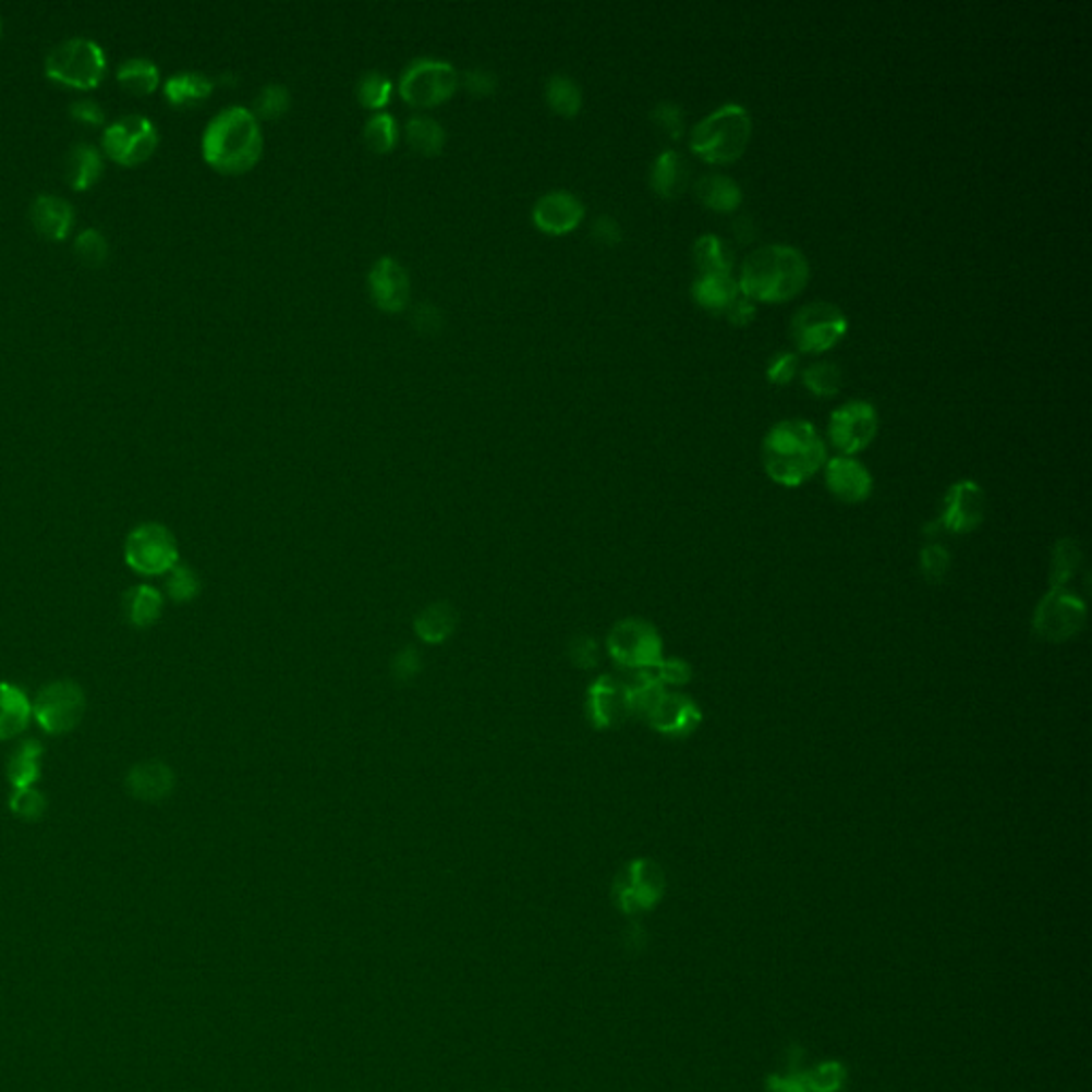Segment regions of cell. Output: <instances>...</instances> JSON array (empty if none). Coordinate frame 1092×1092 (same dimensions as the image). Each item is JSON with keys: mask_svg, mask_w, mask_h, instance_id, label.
Instances as JSON below:
<instances>
[{"mask_svg": "<svg viewBox=\"0 0 1092 1092\" xmlns=\"http://www.w3.org/2000/svg\"><path fill=\"white\" fill-rule=\"evenodd\" d=\"M828 461V450L815 425L786 418L771 427L762 442V463L768 478L781 487H800Z\"/></svg>", "mask_w": 1092, "mask_h": 1092, "instance_id": "6da1fadb", "label": "cell"}, {"mask_svg": "<svg viewBox=\"0 0 1092 1092\" xmlns=\"http://www.w3.org/2000/svg\"><path fill=\"white\" fill-rule=\"evenodd\" d=\"M811 276L809 263L800 250L771 244L753 250L737 280L741 295L762 303H784L798 298Z\"/></svg>", "mask_w": 1092, "mask_h": 1092, "instance_id": "7a4b0ae2", "label": "cell"}, {"mask_svg": "<svg viewBox=\"0 0 1092 1092\" xmlns=\"http://www.w3.org/2000/svg\"><path fill=\"white\" fill-rule=\"evenodd\" d=\"M201 149L203 158L218 171L244 173L263 154L260 122L248 107H225L207 122Z\"/></svg>", "mask_w": 1092, "mask_h": 1092, "instance_id": "3957f363", "label": "cell"}, {"mask_svg": "<svg viewBox=\"0 0 1092 1092\" xmlns=\"http://www.w3.org/2000/svg\"><path fill=\"white\" fill-rule=\"evenodd\" d=\"M753 122L743 105L726 102L702 118L690 135V149L708 165H730L745 154Z\"/></svg>", "mask_w": 1092, "mask_h": 1092, "instance_id": "277c9868", "label": "cell"}, {"mask_svg": "<svg viewBox=\"0 0 1092 1092\" xmlns=\"http://www.w3.org/2000/svg\"><path fill=\"white\" fill-rule=\"evenodd\" d=\"M107 69V56L99 41L75 35L58 41L46 56V73L51 80L75 88H95Z\"/></svg>", "mask_w": 1092, "mask_h": 1092, "instance_id": "5b68a950", "label": "cell"}, {"mask_svg": "<svg viewBox=\"0 0 1092 1092\" xmlns=\"http://www.w3.org/2000/svg\"><path fill=\"white\" fill-rule=\"evenodd\" d=\"M847 327V316L839 305L811 301L796 310L790 320V338L800 352L822 354L841 344Z\"/></svg>", "mask_w": 1092, "mask_h": 1092, "instance_id": "8992f818", "label": "cell"}, {"mask_svg": "<svg viewBox=\"0 0 1092 1092\" xmlns=\"http://www.w3.org/2000/svg\"><path fill=\"white\" fill-rule=\"evenodd\" d=\"M459 73L440 58H416L399 77V95L414 107H436L454 95Z\"/></svg>", "mask_w": 1092, "mask_h": 1092, "instance_id": "52a82bcc", "label": "cell"}, {"mask_svg": "<svg viewBox=\"0 0 1092 1092\" xmlns=\"http://www.w3.org/2000/svg\"><path fill=\"white\" fill-rule=\"evenodd\" d=\"M606 648L619 666L632 672L651 668L664 657L662 634L651 621L639 617L615 623L606 639Z\"/></svg>", "mask_w": 1092, "mask_h": 1092, "instance_id": "ba28073f", "label": "cell"}, {"mask_svg": "<svg viewBox=\"0 0 1092 1092\" xmlns=\"http://www.w3.org/2000/svg\"><path fill=\"white\" fill-rule=\"evenodd\" d=\"M666 893V875L662 866L648 858L628 862L612 884L615 905L628 913L651 911Z\"/></svg>", "mask_w": 1092, "mask_h": 1092, "instance_id": "9c48e42d", "label": "cell"}, {"mask_svg": "<svg viewBox=\"0 0 1092 1092\" xmlns=\"http://www.w3.org/2000/svg\"><path fill=\"white\" fill-rule=\"evenodd\" d=\"M1087 604L1076 592L1049 590L1035 608L1033 632L1047 643H1067L1082 632Z\"/></svg>", "mask_w": 1092, "mask_h": 1092, "instance_id": "30bf717a", "label": "cell"}, {"mask_svg": "<svg viewBox=\"0 0 1092 1092\" xmlns=\"http://www.w3.org/2000/svg\"><path fill=\"white\" fill-rule=\"evenodd\" d=\"M86 715V694L73 681H53L33 702V717L48 735H66Z\"/></svg>", "mask_w": 1092, "mask_h": 1092, "instance_id": "8fae6325", "label": "cell"}, {"mask_svg": "<svg viewBox=\"0 0 1092 1092\" xmlns=\"http://www.w3.org/2000/svg\"><path fill=\"white\" fill-rule=\"evenodd\" d=\"M124 557L137 574L156 577L171 572L178 566V545L165 525L144 523L129 534Z\"/></svg>", "mask_w": 1092, "mask_h": 1092, "instance_id": "7c38bea8", "label": "cell"}, {"mask_svg": "<svg viewBox=\"0 0 1092 1092\" xmlns=\"http://www.w3.org/2000/svg\"><path fill=\"white\" fill-rule=\"evenodd\" d=\"M879 429V416L873 403L851 399L841 403L828 421V440L841 454L853 457L869 447Z\"/></svg>", "mask_w": 1092, "mask_h": 1092, "instance_id": "4fadbf2b", "label": "cell"}, {"mask_svg": "<svg viewBox=\"0 0 1092 1092\" xmlns=\"http://www.w3.org/2000/svg\"><path fill=\"white\" fill-rule=\"evenodd\" d=\"M158 146V129L144 113H126L109 122L102 131L105 151L124 162L135 165L146 160Z\"/></svg>", "mask_w": 1092, "mask_h": 1092, "instance_id": "5bb4252c", "label": "cell"}, {"mask_svg": "<svg viewBox=\"0 0 1092 1092\" xmlns=\"http://www.w3.org/2000/svg\"><path fill=\"white\" fill-rule=\"evenodd\" d=\"M986 517V494L975 481L954 483L944 497L937 525L951 534L975 532Z\"/></svg>", "mask_w": 1092, "mask_h": 1092, "instance_id": "9a60e30c", "label": "cell"}, {"mask_svg": "<svg viewBox=\"0 0 1092 1092\" xmlns=\"http://www.w3.org/2000/svg\"><path fill=\"white\" fill-rule=\"evenodd\" d=\"M702 708L694 697L666 690L645 721L655 732L668 739H688L702 726Z\"/></svg>", "mask_w": 1092, "mask_h": 1092, "instance_id": "2e32d148", "label": "cell"}, {"mask_svg": "<svg viewBox=\"0 0 1092 1092\" xmlns=\"http://www.w3.org/2000/svg\"><path fill=\"white\" fill-rule=\"evenodd\" d=\"M824 481L830 496L844 503H860L873 494V476L856 457L837 454L824 465Z\"/></svg>", "mask_w": 1092, "mask_h": 1092, "instance_id": "e0dca14e", "label": "cell"}, {"mask_svg": "<svg viewBox=\"0 0 1092 1092\" xmlns=\"http://www.w3.org/2000/svg\"><path fill=\"white\" fill-rule=\"evenodd\" d=\"M585 218V205L570 191H548L532 207L534 225L548 235H566Z\"/></svg>", "mask_w": 1092, "mask_h": 1092, "instance_id": "ac0fdd59", "label": "cell"}, {"mask_svg": "<svg viewBox=\"0 0 1092 1092\" xmlns=\"http://www.w3.org/2000/svg\"><path fill=\"white\" fill-rule=\"evenodd\" d=\"M587 713H590V719L596 728L621 726L628 717H632L628 683L617 679V677H610V675L599 677L590 688Z\"/></svg>", "mask_w": 1092, "mask_h": 1092, "instance_id": "d6986e66", "label": "cell"}, {"mask_svg": "<svg viewBox=\"0 0 1092 1092\" xmlns=\"http://www.w3.org/2000/svg\"><path fill=\"white\" fill-rule=\"evenodd\" d=\"M372 301L385 312H401L410 301V276L393 256H380L367 276Z\"/></svg>", "mask_w": 1092, "mask_h": 1092, "instance_id": "ffe728a7", "label": "cell"}, {"mask_svg": "<svg viewBox=\"0 0 1092 1092\" xmlns=\"http://www.w3.org/2000/svg\"><path fill=\"white\" fill-rule=\"evenodd\" d=\"M31 220L46 238L64 240L73 227L75 209L60 195L39 193L31 201Z\"/></svg>", "mask_w": 1092, "mask_h": 1092, "instance_id": "44dd1931", "label": "cell"}, {"mask_svg": "<svg viewBox=\"0 0 1092 1092\" xmlns=\"http://www.w3.org/2000/svg\"><path fill=\"white\" fill-rule=\"evenodd\" d=\"M173 788H175V775L160 760L139 762L126 775V790L131 792V796L146 800V802H156V800L167 798L173 792Z\"/></svg>", "mask_w": 1092, "mask_h": 1092, "instance_id": "7402d4cb", "label": "cell"}, {"mask_svg": "<svg viewBox=\"0 0 1092 1092\" xmlns=\"http://www.w3.org/2000/svg\"><path fill=\"white\" fill-rule=\"evenodd\" d=\"M648 182L659 197L677 199L690 184V167L675 149H666L653 160Z\"/></svg>", "mask_w": 1092, "mask_h": 1092, "instance_id": "603a6c76", "label": "cell"}, {"mask_svg": "<svg viewBox=\"0 0 1092 1092\" xmlns=\"http://www.w3.org/2000/svg\"><path fill=\"white\" fill-rule=\"evenodd\" d=\"M741 295L732 274H695L692 298L702 310L724 314Z\"/></svg>", "mask_w": 1092, "mask_h": 1092, "instance_id": "cb8c5ba5", "label": "cell"}, {"mask_svg": "<svg viewBox=\"0 0 1092 1092\" xmlns=\"http://www.w3.org/2000/svg\"><path fill=\"white\" fill-rule=\"evenodd\" d=\"M33 719V702L17 685L0 681V741L22 735Z\"/></svg>", "mask_w": 1092, "mask_h": 1092, "instance_id": "d4e9b609", "label": "cell"}, {"mask_svg": "<svg viewBox=\"0 0 1092 1092\" xmlns=\"http://www.w3.org/2000/svg\"><path fill=\"white\" fill-rule=\"evenodd\" d=\"M697 201L719 214H730L743 203V191L737 180L721 173H706L694 184Z\"/></svg>", "mask_w": 1092, "mask_h": 1092, "instance_id": "484cf974", "label": "cell"}, {"mask_svg": "<svg viewBox=\"0 0 1092 1092\" xmlns=\"http://www.w3.org/2000/svg\"><path fill=\"white\" fill-rule=\"evenodd\" d=\"M102 173V158L99 149L88 142H75L64 156V175L73 189L93 186Z\"/></svg>", "mask_w": 1092, "mask_h": 1092, "instance_id": "4316f807", "label": "cell"}, {"mask_svg": "<svg viewBox=\"0 0 1092 1092\" xmlns=\"http://www.w3.org/2000/svg\"><path fill=\"white\" fill-rule=\"evenodd\" d=\"M457 628V610L452 604L438 602L427 606L414 621V632L425 643H445Z\"/></svg>", "mask_w": 1092, "mask_h": 1092, "instance_id": "83f0119b", "label": "cell"}, {"mask_svg": "<svg viewBox=\"0 0 1092 1092\" xmlns=\"http://www.w3.org/2000/svg\"><path fill=\"white\" fill-rule=\"evenodd\" d=\"M403 135L410 148L423 156H438L447 144L445 126L429 116H412L403 126Z\"/></svg>", "mask_w": 1092, "mask_h": 1092, "instance_id": "f1b7e54d", "label": "cell"}, {"mask_svg": "<svg viewBox=\"0 0 1092 1092\" xmlns=\"http://www.w3.org/2000/svg\"><path fill=\"white\" fill-rule=\"evenodd\" d=\"M214 90V80L201 71H178L165 82V97L173 105H189L207 99Z\"/></svg>", "mask_w": 1092, "mask_h": 1092, "instance_id": "f546056e", "label": "cell"}, {"mask_svg": "<svg viewBox=\"0 0 1092 1092\" xmlns=\"http://www.w3.org/2000/svg\"><path fill=\"white\" fill-rule=\"evenodd\" d=\"M1082 548L1073 538H1063L1054 546L1049 561V585L1052 590H1067V585L1082 570Z\"/></svg>", "mask_w": 1092, "mask_h": 1092, "instance_id": "4dcf8cb0", "label": "cell"}, {"mask_svg": "<svg viewBox=\"0 0 1092 1092\" xmlns=\"http://www.w3.org/2000/svg\"><path fill=\"white\" fill-rule=\"evenodd\" d=\"M120 84L137 95H148L160 82V69L148 56H129L118 66Z\"/></svg>", "mask_w": 1092, "mask_h": 1092, "instance_id": "1f68e13d", "label": "cell"}, {"mask_svg": "<svg viewBox=\"0 0 1092 1092\" xmlns=\"http://www.w3.org/2000/svg\"><path fill=\"white\" fill-rule=\"evenodd\" d=\"M545 99L548 107L563 118L577 116L583 107L581 86L570 75L563 73H555L546 80Z\"/></svg>", "mask_w": 1092, "mask_h": 1092, "instance_id": "d6a6232c", "label": "cell"}, {"mask_svg": "<svg viewBox=\"0 0 1092 1092\" xmlns=\"http://www.w3.org/2000/svg\"><path fill=\"white\" fill-rule=\"evenodd\" d=\"M41 773V747L35 741H26L24 745L17 747L9 760L7 775L13 786V790L22 788H33L35 781L39 779Z\"/></svg>", "mask_w": 1092, "mask_h": 1092, "instance_id": "836d02e7", "label": "cell"}, {"mask_svg": "<svg viewBox=\"0 0 1092 1092\" xmlns=\"http://www.w3.org/2000/svg\"><path fill=\"white\" fill-rule=\"evenodd\" d=\"M697 274H732V256L717 235H700L694 244Z\"/></svg>", "mask_w": 1092, "mask_h": 1092, "instance_id": "e575fe53", "label": "cell"}, {"mask_svg": "<svg viewBox=\"0 0 1092 1092\" xmlns=\"http://www.w3.org/2000/svg\"><path fill=\"white\" fill-rule=\"evenodd\" d=\"M124 608H126V617L133 626L149 628L158 621V617L162 612V596L148 585L133 587L124 596Z\"/></svg>", "mask_w": 1092, "mask_h": 1092, "instance_id": "d590c367", "label": "cell"}, {"mask_svg": "<svg viewBox=\"0 0 1092 1092\" xmlns=\"http://www.w3.org/2000/svg\"><path fill=\"white\" fill-rule=\"evenodd\" d=\"M802 383L815 398H835L844 387V372L833 361H815L802 372Z\"/></svg>", "mask_w": 1092, "mask_h": 1092, "instance_id": "8d00e7d4", "label": "cell"}, {"mask_svg": "<svg viewBox=\"0 0 1092 1092\" xmlns=\"http://www.w3.org/2000/svg\"><path fill=\"white\" fill-rule=\"evenodd\" d=\"M363 139L367 148L376 154H387L396 148L399 139V126L396 118L387 111H376L363 129Z\"/></svg>", "mask_w": 1092, "mask_h": 1092, "instance_id": "74e56055", "label": "cell"}, {"mask_svg": "<svg viewBox=\"0 0 1092 1092\" xmlns=\"http://www.w3.org/2000/svg\"><path fill=\"white\" fill-rule=\"evenodd\" d=\"M391 97H393V84L387 75H383L378 71H367L361 75V80L356 84V99L363 107L374 109V111H383Z\"/></svg>", "mask_w": 1092, "mask_h": 1092, "instance_id": "f35d334b", "label": "cell"}, {"mask_svg": "<svg viewBox=\"0 0 1092 1092\" xmlns=\"http://www.w3.org/2000/svg\"><path fill=\"white\" fill-rule=\"evenodd\" d=\"M798 1076L809 1092H839L847 1080V1071L837 1060L822 1063L804 1073L798 1071Z\"/></svg>", "mask_w": 1092, "mask_h": 1092, "instance_id": "ab89813d", "label": "cell"}, {"mask_svg": "<svg viewBox=\"0 0 1092 1092\" xmlns=\"http://www.w3.org/2000/svg\"><path fill=\"white\" fill-rule=\"evenodd\" d=\"M291 107V93L282 84H267L258 90L252 113L256 120H278L282 118Z\"/></svg>", "mask_w": 1092, "mask_h": 1092, "instance_id": "60d3db41", "label": "cell"}, {"mask_svg": "<svg viewBox=\"0 0 1092 1092\" xmlns=\"http://www.w3.org/2000/svg\"><path fill=\"white\" fill-rule=\"evenodd\" d=\"M651 672V677L662 683L666 690L668 688H681V685H688L694 677V668L690 662H685L683 657H662L655 666L646 668Z\"/></svg>", "mask_w": 1092, "mask_h": 1092, "instance_id": "b9f144b4", "label": "cell"}, {"mask_svg": "<svg viewBox=\"0 0 1092 1092\" xmlns=\"http://www.w3.org/2000/svg\"><path fill=\"white\" fill-rule=\"evenodd\" d=\"M949 568H951V557H949V550L944 545L931 543V545L922 548V553H920V570H922V577L929 583H942L945 577L949 574Z\"/></svg>", "mask_w": 1092, "mask_h": 1092, "instance_id": "7bdbcfd3", "label": "cell"}, {"mask_svg": "<svg viewBox=\"0 0 1092 1092\" xmlns=\"http://www.w3.org/2000/svg\"><path fill=\"white\" fill-rule=\"evenodd\" d=\"M75 252L86 265L99 267L109 256V242L97 227H88L75 238Z\"/></svg>", "mask_w": 1092, "mask_h": 1092, "instance_id": "ee69618b", "label": "cell"}, {"mask_svg": "<svg viewBox=\"0 0 1092 1092\" xmlns=\"http://www.w3.org/2000/svg\"><path fill=\"white\" fill-rule=\"evenodd\" d=\"M9 804H11V811L17 817L35 822V820H39L46 813L48 800H46V796L41 794L39 790H35V788H22V790H13V796H11Z\"/></svg>", "mask_w": 1092, "mask_h": 1092, "instance_id": "f6af8a7d", "label": "cell"}, {"mask_svg": "<svg viewBox=\"0 0 1092 1092\" xmlns=\"http://www.w3.org/2000/svg\"><path fill=\"white\" fill-rule=\"evenodd\" d=\"M167 590H169V596L173 597L175 602H191L199 594V577L195 574V570H191L186 566H175L169 572Z\"/></svg>", "mask_w": 1092, "mask_h": 1092, "instance_id": "bcb514c9", "label": "cell"}, {"mask_svg": "<svg viewBox=\"0 0 1092 1092\" xmlns=\"http://www.w3.org/2000/svg\"><path fill=\"white\" fill-rule=\"evenodd\" d=\"M651 118L672 139H679L683 135V111L679 105L664 100V102L655 105V109L651 111Z\"/></svg>", "mask_w": 1092, "mask_h": 1092, "instance_id": "7dc6e473", "label": "cell"}, {"mask_svg": "<svg viewBox=\"0 0 1092 1092\" xmlns=\"http://www.w3.org/2000/svg\"><path fill=\"white\" fill-rule=\"evenodd\" d=\"M798 367H800V361H798V354L796 352H777L771 361H768V367H766V378L777 385V387H784V385H790L794 380L796 374H798Z\"/></svg>", "mask_w": 1092, "mask_h": 1092, "instance_id": "c3c4849f", "label": "cell"}, {"mask_svg": "<svg viewBox=\"0 0 1092 1092\" xmlns=\"http://www.w3.org/2000/svg\"><path fill=\"white\" fill-rule=\"evenodd\" d=\"M459 86H463L474 97H489L497 88L496 75L489 69H470L459 75Z\"/></svg>", "mask_w": 1092, "mask_h": 1092, "instance_id": "681fc988", "label": "cell"}, {"mask_svg": "<svg viewBox=\"0 0 1092 1092\" xmlns=\"http://www.w3.org/2000/svg\"><path fill=\"white\" fill-rule=\"evenodd\" d=\"M592 238L596 240L597 244L615 246L621 242L623 231H621V225L612 216H597L592 225Z\"/></svg>", "mask_w": 1092, "mask_h": 1092, "instance_id": "f907efd6", "label": "cell"}, {"mask_svg": "<svg viewBox=\"0 0 1092 1092\" xmlns=\"http://www.w3.org/2000/svg\"><path fill=\"white\" fill-rule=\"evenodd\" d=\"M412 318H414L416 329H421V331H425V333H438V331L442 329V325H445V320H442V312H440L436 305H432V303H421V305L414 310V316H412Z\"/></svg>", "mask_w": 1092, "mask_h": 1092, "instance_id": "816d5d0a", "label": "cell"}, {"mask_svg": "<svg viewBox=\"0 0 1092 1092\" xmlns=\"http://www.w3.org/2000/svg\"><path fill=\"white\" fill-rule=\"evenodd\" d=\"M69 113L88 124H102L105 122V109L95 99H75L69 105Z\"/></svg>", "mask_w": 1092, "mask_h": 1092, "instance_id": "f5cc1de1", "label": "cell"}, {"mask_svg": "<svg viewBox=\"0 0 1092 1092\" xmlns=\"http://www.w3.org/2000/svg\"><path fill=\"white\" fill-rule=\"evenodd\" d=\"M421 670V653L414 651V648H403L396 657V664H393V675L398 677L399 681H410L418 675Z\"/></svg>", "mask_w": 1092, "mask_h": 1092, "instance_id": "db71d44e", "label": "cell"}, {"mask_svg": "<svg viewBox=\"0 0 1092 1092\" xmlns=\"http://www.w3.org/2000/svg\"><path fill=\"white\" fill-rule=\"evenodd\" d=\"M755 303L751 299H747L745 295H739V298L732 301V305L724 312V316L737 325V327H745L749 325L753 318H755Z\"/></svg>", "mask_w": 1092, "mask_h": 1092, "instance_id": "11a10c76", "label": "cell"}, {"mask_svg": "<svg viewBox=\"0 0 1092 1092\" xmlns=\"http://www.w3.org/2000/svg\"><path fill=\"white\" fill-rule=\"evenodd\" d=\"M597 659L599 651L594 639H579L572 643V662L579 664L581 668H594Z\"/></svg>", "mask_w": 1092, "mask_h": 1092, "instance_id": "9f6ffc18", "label": "cell"}, {"mask_svg": "<svg viewBox=\"0 0 1092 1092\" xmlns=\"http://www.w3.org/2000/svg\"><path fill=\"white\" fill-rule=\"evenodd\" d=\"M764 1092H809L802 1084L798 1071H792L790 1076H768Z\"/></svg>", "mask_w": 1092, "mask_h": 1092, "instance_id": "6f0895ef", "label": "cell"}, {"mask_svg": "<svg viewBox=\"0 0 1092 1092\" xmlns=\"http://www.w3.org/2000/svg\"><path fill=\"white\" fill-rule=\"evenodd\" d=\"M732 233L737 235V240L741 244H749V242H753L757 238V227H755V222L749 216H739L735 220V225H732Z\"/></svg>", "mask_w": 1092, "mask_h": 1092, "instance_id": "680465c9", "label": "cell"}, {"mask_svg": "<svg viewBox=\"0 0 1092 1092\" xmlns=\"http://www.w3.org/2000/svg\"><path fill=\"white\" fill-rule=\"evenodd\" d=\"M0 31H2V20H0Z\"/></svg>", "mask_w": 1092, "mask_h": 1092, "instance_id": "91938a15", "label": "cell"}]
</instances>
